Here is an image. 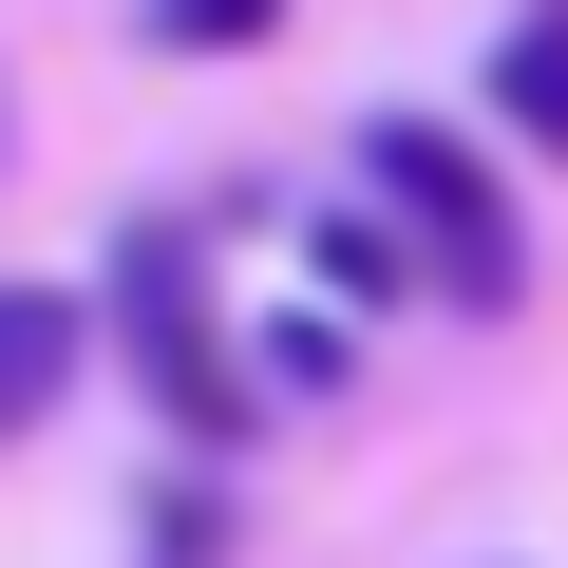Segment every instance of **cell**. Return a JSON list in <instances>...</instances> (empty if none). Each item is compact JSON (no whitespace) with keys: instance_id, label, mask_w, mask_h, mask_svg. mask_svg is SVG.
<instances>
[{"instance_id":"6da1fadb","label":"cell","mask_w":568,"mask_h":568,"mask_svg":"<svg viewBox=\"0 0 568 568\" xmlns=\"http://www.w3.org/2000/svg\"><path fill=\"white\" fill-rule=\"evenodd\" d=\"M114 361L152 379V417H171L190 455H246V379H227V342H209L190 227H133V246H114Z\"/></svg>"},{"instance_id":"3957f363","label":"cell","mask_w":568,"mask_h":568,"mask_svg":"<svg viewBox=\"0 0 568 568\" xmlns=\"http://www.w3.org/2000/svg\"><path fill=\"white\" fill-rule=\"evenodd\" d=\"M58 379H77V304L58 284H0V455L58 417Z\"/></svg>"},{"instance_id":"277c9868","label":"cell","mask_w":568,"mask_h":568,"mask_svg":"<svg viewBox=\"0 0 568 568\" xmlns=\"http://www.w3.org/2000/svg\"><path fill=\"white\" fill-rule=\"evenodd\" d=\"M493 114H511L530 152H568V0H530V20L493 39Z\"/></svg>"},{"instance_id":"5b68a950","label":"cell","mask_w":568,"mask_h":568,"mask_svg":"<svg viewBox=\"0 0 568 568\" xmlns=\"http://www.w3.org/2000/svg\"><path fill=\"white\" fill-rule=\"evenodd\" d=\"M152 39L171 58H246V39H284V0H152Z\"/></svg>"},{"instance_id":"7a4b0ae2","label":"cell","mask_w":568,"mask_h":568,"mask_svg":"<svg viewBox=\"0 0 568 568\" xmlns=\"http://www.w3.org/2000/svg\"><path fill=\"white\" fill-rule=\"evenodd\" d=\"M361 171H379V209L436 246V284H455V304H511V284H530V227H511V190L436 133V114H379L361 133Z\"/></svg>"}]
</instances>
